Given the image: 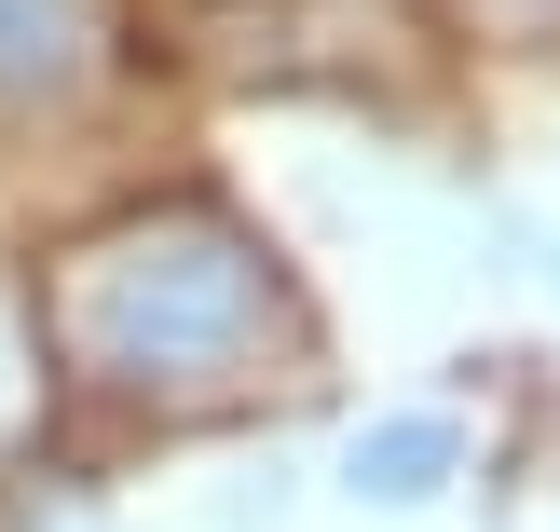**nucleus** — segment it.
I'll use <instances>...</instances> for the list:
<instances>
[{
    "label": "nucleus",
    "mask_w": 560,
    "mask_h": 532,
    "mask_svg": "<svg viewBox=\"0 0 560 532\" xmlns=\"http://www.w3.org/2000/svg\"><path fill=\"white\" fill-rule=\"evenodd\" d=\"M55 342L109 397L191 410V397L260 382L273 355H301V287L233 205L164 191V205L109 218V233H82L55 260Z\"/></svg>",
    "instance_id": "obj_1"
},
{
    "label": "nucleus",
    "mask_w": 560,
    "mask_h": 532,
    "mask_svg": "<svg viewBox=\"0 0 560 532\" xmlns=\"http://www.w3.org/2000/svg\"><path fill=\"white\" fill-rule=\"evenodd\" d=\"M452 478H465V424L452 410H370V424L342 437V506H370V519L438 506Z\"/></svg>",
    "instance_id": "obj_3"
},
{
    "label": "nucleus",
    "mask_w": 560,
    "mask_h": 532,
    "mask_svg": "<svg viewBox=\"0 0 560 532\" xmlns=\"http://www.w3.org/2000/svg\"><path fill=\"white\" fill-rule=\"evenodd\" d=\"M124 55L109 0H0V123H42V109H82Z\"/></svg>",
    "instance_id": "obj_2"
}]
</instances>
